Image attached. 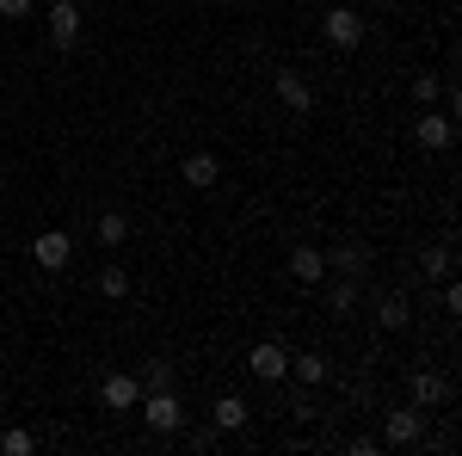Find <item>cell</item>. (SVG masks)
Returning <instances> with one entry per match:
<instances>
[{
  "mask_svg": "<svg viewBox=\"0 0 462 456\" xmlns=\"http://www.w3.org/2000/svg\"><path fill=\"white\" fill-rule=\"evenodd\" d=\"M136 414H143V425L154 432V438H173V432H185V395L179 388H148L143 401H136Z\"/></svg>",
  "mask_w": 462,
  "mask_h": 456,
  "instance_id": "obj_1",
  "label": "cell"
},
{
  "mask_svg": "<svg viewBox=\"0 0 462 456\" xmlns=\"http://www.w3.org/2000/svg\"><path fill=\"white\" fill-rule=\"evenodd\" d=\"M32 265H37V272H50V278L69 272V265H74V235H69V228H43V235H32Z\"/></svg>",
  "mask_w": 462,
  "mask_h": 456,
  "instance_id": "obj_2",
  "label": "cell"
},
{
  "mask_svg": "<svg viewBox=\"0 0 462 456\" xmlns=\"http://www.w3.org/2000/svg\"><path fill=\"white\" fill-rule=\"evenodd\" d=\"M420 438H426V407H413V401H407V407H389V414H383V444L413 451Z\"/></svg>",
  "mask_w": 462,
  "mask_h": 456,
  "instance_id": "obj_3",
  "label": "cell"
},
{
  "mask_svg": "<svg viewBox=\"0 0 462 456\" xmlns=\"http://www.w3.org/2000/svg\"><path fill=\"white\" fill-rule=\"evenodd\" d=\"M320 37H327L333 50H357V43H364V6H327Z\"/></svg>",
  "mask_w": 462,
  "mask_h": 456,
  "instance_id": "obj_4",
  "label": "cell"
},
{
  "mask_svg": "<svg viewBox=\"0 0 462 456\" xmlns=\"http://www.w3.org/2000/svg\"><path fill=\"white\" fill-rule=\"evenodd\" d=\"M99 401H106V414H136V401H143V377H136V370H111L106 383H99Z\"/></svg>",
  "mask_w": 462,
  "mask_h": 456,
  "instance_id": "obj_5",
  "label": "cell"
},
{
  "mask_svg": "<svg viewBox=\"0 0 462 456\" xmlns=\"http://www.w3.org/2000/svg\"><path fill=\"white\" fill-rule=\"evenodd\" d=\"M247 370L259 377V383H290V346H278V340H259V346L247 351Z\"/></svg>",
  "mask_w": 462,
  "mask_h": 456,
  "instance_id": "obj_6",
  "label": "cell"
},
{
  "mask_svg": "<svg viewBox=\"0 0 462 456\" xmlns=\"http://www.w3.org/2000/svg\"><path fill=\"white\" fill-rule=\"evenodd\" d=\"M272 93H278V106L296 111V117H309V111H315V87H309L296 69H272Z\"/></svg>",
  "mask_w": 462,
  "mask_h": 456,
  "instance_id": "obj_7",
  "label": "cell"
},
{
  "mask_svg": "<svg viewBox=\"0 0 462 456\" xmlns=\"http://www.w3.org/2000/svg\"><path fill=\"white\" fill-rule=\"evenodd\" d=\"M413 142H420L426 154H444V148L457 142V124H450V111H431V106H420V124H413Z\"/></svg>",
  "mask_w": 462,
  "mask_h": 456,
  "instance_id": "obj_8",
  "label": "cell"
},
{
  "mask_svg": "<svg viewBox=\"0 0 462 456\" xmlns=\"http://www.w3.org/2000/svg\"><path fill=\"white\" fill-rule=\"evenodd\" d=\"M43 25H50V43L56 50H74L80 43V0H50Z\"/></svg>",
  "mask_w": 462,
  "mask_h": 456,
  "instance_id": "obj_9",
  "label": "cell"
},
{
  "mask_svg": "<svg viewBox=\"0 0 462 456\" xmlns=\"http://www.w3.org/2000/svg\"><path fill=\"white\" fill-rule=\"evenodd\" d=\"M320 253H327V278H364L370 272V247H357V241H333Z\"/></svg>",
  "mask_w": 462,
  "mask_h": 456,
  "instance_id": "obj_10",
  "label": "cell"
},
{
  "mask_svg": "<svg viewBox=\"0 0 462 456\" xmlns=\"http://www.w3.org/2000/svg\"><path fill=\"white\" fill-rule=\"evenodd\" d=\"M247 420H253L247 395H235V388H228V395H216V401H210V425L222 432V438H228V432H247Z\"/></svg>",
  "mask_w": 462,
  "mask_h": 456,
  "instance_id": "obj_11",
  "label": "cell"
},
{
  "mask_svg": "<svg viewBox=\"0 0 462 456\" xmlns=\"http://www.w3.org/2000/svg\"><path fill=\"white\" fill-rule=\"evenodd\" d=\"M179 179H185V185H191V191H210L216 179H222V161H216L210 148H191V154H185V161H179Z\"/></svg>",
  "mask_w": 462,
  "mask_h": 456,
  "instance_id": "obj_12",
  "label": "cell"
},
{
  "mask_svg": "<svg viewBox=\"0 0 462 456\" xmlns=\"http://www.w3.org/2000/svg\"><path fill=\"white\" fill-rule=\"evenodd\" d=\"M284 272L296 284H320L327 278V253H320L315 241H302V247H290V259H284Z\"/></svg>",
  "mask_w": 462,
  "mask_h": 456,
  "instance_id": "obj_13",
  "label": "cell"
},
{
  "mask_svg": "<svg viewBox=\"0 0 462 456\" xmlns=\"http://www.w3.org/2000/svg\"><path fill=\"white\" fill-rule=\"evenodd\" d=\"M407 395H413V407H444V401H450V383H444V377H438V370H413V377H407Z\"/></svg>",
  "mask_w": 462,
  "mask_h": 456,
  "instance_id": "obj_14",
  "label": "cell"
},
{
  "mask_svg": "<svg viewBox=\"0 0 462 456\" xmlns=\"http://www.w3.org/2000/svg\"><path fill=\"white\" fill-rule=\"evenodd\" d=\"M327 377H333V364L320 351H290V383L296 388H320Z\"/></svg>",
  "mask_w": 462,
  "mask_h": 456,
  "instance_id": "obj_15",
  "label": "cell"
},
{
  "mask_svg": "<svg viewBox=\"0 0 462 456\" xmlns=\"http://www.w3.org/2000/svg\"><path fill=\"white\" fill-rule=\"evenodd\" d=\"M407 321H413V302H407L401 290H383V296H376V327H383V333H401Z\"/></svg>",
  "mask_w": 462,
  "mask_h": 456,
  "instance_id": "obj_16",
  "label": "cell"
},
{
  "mask_svg": "<svg viewBox=\"0 0 462 456\" xmlns=\"http://www.w3.org/2000/svg\"><path fill=\"white\" fill-rule=\"evenodd\" d=\"M327 284V315H352L357 309V278H320Z\"/></svg>",
  "mask_w": 462,
  "mask_h": 456,
  "instance_id": "obj_17",
  "label": "cell"
},
{
  "mask_svg": "<svg viewBox=\"0 0 462 456\" xmlns=\"http://www.w3.org/2000/svg\"><path fill=\"white\" fill-rule=\"evenodd\" d=\"M450 265H457L450 241H438V247H426V253H420V272H426L431 284H444V278H450Z\"/></svg>",
  "mask_w": 462,
  "mask_h": 456,
  "instance_id": "obj_18",
  "label": "cell"
},
{
  "mask_svg": "<svg viewBox=\"0 0 462 456\" xmlns=\"http://www.w3.org/2000/svg\"><path fill=\"white\" fill-rule=\"evenodd\" d=\"M93 235H99L106 247H124V241H130V216H124V210H99Z\"/></svg>",
  "mask_w": 462,
  "mask_h": 456,
  "instance_id": "obj_19",
  "label": "cell"
},
{
  "mask_svg": "<svg viewBox=\"0 0 462 456\" xmlns=\"http://www.w3.org/2000/svg\"><path fill=\"white\" fill-rule=\"evenodd\" d=\"M99 296H106V302H124V296H130V272H124V265H106V272H99Z\"/></svg>",
  "mask_w": 462,
  "mask_h": 456,
  "instance_id": "obj_20",
  "label": "cell"
},
{
  "mask_svg": "<svg viewBox=\"0 0 462 456\" xmlns=\"http://www.w3.org/2000/svg\"><path fill=\"white\" fill-rule=\"evenodd\" d=\"M32 451H37V438L25 425H6V432H0V456H32Z\"/></svg>",
  "mask_w": 462,
  "mask_h": 456,
  "instance_id": "obj_21",
  "label": "cell"
},
{
  "mask_svg": "<svg viewBox=\"0 0 462 456\" xmlns=\"http://www.w3.org/2000/svg\"><path fill=\"white\" fill-rule=\"evenodd\" d=\"M148 388H179L167 358H148V364H143V395H148Z\"/></svg>",
  "mask_w": 462,
  "mask_h": 456,
  "instance_id": "obj_22",
  "label": "cell"
},
{
  "mask_svg": "<svg viewBox=\"0 0 462 456\" xmlns=\"http://www.w3.org/2000/svg\"><path fill=\"white\" fill-rule=\"evenodd\" d=\"M413 99H420V106H438V99H444V80H438V74H413Z\"/></svg>",
  "mask_w": 462,
  "mask_h": 456,
  "instance_id": "obj_23",
  "label": "cell"
},
{
  "mask_svg": "<svg viewBox=\"0 0 462 456\" xmlns=\"http://www.w3.org/2000/svg\"><path fill=\"white\" fill-rule=\"evenodd\" d=\"M37 0H0V19H32Z\"/></svg>",
  "mask_w": 462,
  "mask_h": 456,
  "instance_id": "obj_24",
  "label": "cell"
},
{
  "mask_svg": "<svg viewBox=\"0 0 462 456\" xmlns=\"http://www.w3.org/2000/svg\"><path fill=\"white\" fill-rule=\"evenodd\" d=\"M346 6H376V0H346Z\"/></svg>",
  "mask_w": 462,
  "mask_h": 456,
  "instance_id": "obj_25",
  "label": "cell"
},
{
  "mask_svg": "<svg viewBox=\"0 0 462 456\" xmlns=\"http://www.w3.org/2000/svg\"><path fill=\"white\" fill-rule=\"evenodd\" d=\"M0 191H6V167H0Z\"/></svg>",
  "mask_w": 462,
  "mask_h": 456,
  "instance_id": "obj_26",
  "label": "cell"
}]
</instances>
